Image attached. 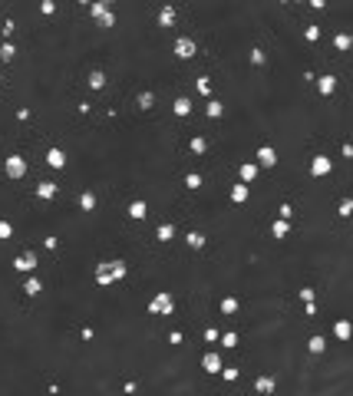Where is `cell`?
<instances>
[{
    "instance_id": "43",
    "label": "cell",
    "mask_w": 353,
    "mask_h": 396,
    "mask_svg": "<svg viewBox=\"0 0 353 396\" xmlns=\"http://www.w3.org/2000/svg\"><path fill=\"white\" fill-rule=\"evenodd\" d=\"M221 376L231 383V380H238V370H235V366H221Z\"/></svg>"
},
{
    "instance_id": "46",
    "label": "cell",
    "mask_w": 353,
    "mask_h": 396,
    "mask_svg": "<svg viewBox=\"0 0 353 396\" xmlns=\"http://www.w3.org/2000/svg\"><path fill=\"white\" fill-rule=\"evenodd\" d=\"M43 245H47L50 251H56V245H60V241H56V235H47V238H43Z\"/></svg>"
},
{
    "instance_id": "48",
    "label": "cell",
    "mask_w": 353,
    "mask_h": 396,
    "mask_svg": "<svg viewBox=\"0 0 353 396\" xmlns=\"http://www.w3.org/2000/svg\"><path fill=\"white\" fill-rule=\"evenodd\" d=\"M0 83H4V73H0Z\"/></svg>"
},
{
    "instance_id": "14",
    "label": "cell",
    "mask_w": 353,
    "mask_h": 396,
    "mask_svg": "<svg viewBox=\"0 0 353 396\" xmlns=\"http://www.w3.org/2000/svg\"><path fill=\"white\" fill-rule=\"evenodd\" d=\"M24 294H27V297H37V294H43V281L27 274V277H24Z\"/></svg>"
},
{
    "instance_id": "28",
    "label": "cell",
    "mask_w": 353,
    "mask_h": 396,
    "mask_svg": "<svg viewBox=\"0 0 353 396\" xmlns=\"http://www.w3.org/2000/svg\"><path fill=\"white\" fill-rule=\"evenodd\" d=\"M218 340H221V347H225V350H235L238 347V330H225Z\"/></svg>"
},
{
    "instance_id": "11",
    "label": "cell",
    "mask_w": 353,
    "mask_h": 396,
    "mask_svg": "<svg viewBox=\"0 0 353 396\" xmlns=\"http://www.w3.org/2000/svg\"><path fill=\"white\" fill-rule=\"evenodd\" d=\"M317 93H320V96H333V93H337V76H330V73H327V76H320V79H317Z\"/></svg>"
},
{
    "instance_id": "33",
    "label": "cell",
    "mask_w": 353,
    "mask_h": 396,
    "mask_svg": "<svg viewBox=\"0 0 353 396\" xmlns=\"http://www.w3.org/2000/svg\"><path fill=\"white\" fill-rule=\"evenodd\" d=\"M89 14H93V20H96V24H99L102 17L109 14V7H106V4H99V0H96V4H89Z\"/></svg>"
},
{
    "instance_id": "41",
    "label": "cell",
    "mask_w": 353,
    "mask_h": 396,
    "mask_svg": "<svg viewBox=\"0 0 353 396\" xmlns=\"http://www.w3.org/2000/svg\"><path fill=\"white\" fill-rule=\"evenodd\" d=\"M300 301H304V304H314L317 301V291H314V287H304V291H300Z\"/></svg>"
},
{
    "instance_id": "3",
    "label": "cell",
    "mask_w": 353,
    "mask_h": 396,
    "mask_svg": "<svg viewBox=\"0 0 353 396\" xmlns=\"http://www.w3.org/2000/svg\"><path fill=\"white\" fill-rule=\"evenodd\" d=\"M172 53L179 56V60H192V56L198 53V43H195L192 37H179V40L172 43Z\"/></svg>"
},
{
    "instance_id": "18",
    "label": "cell",
    "mask_w": 353,
    "mask_h": 396,
    "mask_svg": "<svg viewBox=\"0 0 353 396\" xmlns=\"http://www.w3.org/2000/svg\"><path fill=\"white\" fill-rule=\"evenodd\" d=\"M175 20H179L175 7H162L158 10V27H175Z\"/></svg>"
},
{
    "instance_id": "22",
    "label": "cell",
    "mask_w": 353,
    "mask_h": 396,
    "mask_svg": "<svg viewBox=\"0 0 353 396\" xmlns=\"http://www.w3.org/2000/svg\"><path fill=\"white\" fill-rule=\"evenodd\" d=\"M271 235H274V238H287L290 235V222H287V218H277V222L271 225Z\"/></svg>"
},
{
    "instance_id": "35",
    "label": "cell",
    "mask_w": 353,
    "mask_h": 396,
    "mask_svg": "<svg viewBox=\"0 0 353 396\" xmlns=\"http://www.w3.org/2000/svg\"><path fill=\"white\" fill-rule=\"evenodd\" d=\"M152 106H155V93H149V89L139 93V109H152Z\"/></svg>"
},
{
    "instance_id": "32",
    "label": "cell",
    "mask_w": 353,
    "mask_h": 396,
    "mask_svg": "<svg viewBox=\"0 0 353 396\" xmlns=\"http://www.w3.org/2000/svg\"><path fill=\"white\" fill-rule=\"evenodd\" d=\"M202 182H205V178L198 172H189V175H185V188H189V191H198V188H202Z\"/></svg>"
},
{
    "instance_id": "25",
    "label": "cell",
    "mask_w": 353,
    "mask_h": 396,
    "mask_svg": "<svg viewBox=\"0 0 353 396\" xmlns=\"http://www.w3.org/2000/svg\"><path fill=\"white\" fill-rule=\"evenodd\" d=\"M189 152H195V155H205V152H208V139H205V135H195V139L189 142Z\"/></svg>"
},
{
    "instance_id": "21",
    "label": "cell",
    "mask_w": 353,
    "mask_h": 396,
    "mask_svg": "<svg viewBox=\"0 0 353 396\" xmlns=\"http://www.w3.org/2000/svg\"><path fill=\"white\" fill-rule=\"evenodd\" d=\"M76 202H79V208H83V212H93V208L99 205V198H96L93 191H83V195H79Z\"/></svg>"
},
{
    "instance_id": "19",
    "label": "cell",
    "mask_w": 353,
    "mask_h": 396,
    "mask_svg": "<svg viewBox=\"0 0 353 396\" xmlns=\"http://www.w3.org/2000/svg\"><path fill=\"white\" fill-rule=\"evenodd\" d=\"M350 333H353L350 320H337V324H333V337H337V340H350Z\"/></svg>"
},
{
    "instance_id": "29",
    "label": "cell",
    "mask_w": 353,
    "mask_h": 396,
    "mask_svg": "<svg viewBox=\"0 0 353 396\" xmlns=\"http://www.w3.org/2000/svg\"><path fill=\"white\" fill-rule=\"evenodd\" d=\"M89 89H106V73H102V70L89 73Z\"/></svg>"
},
{
    "instance_id": "6",
    "label": "cell",
    "mask_w": 353,
    "mask_h": 396,
    "mask_svg": "<svg viewBox=\"0 0 353 396\" xmlns=\"http://www.w3.org/2000/svg\"><path fill=\"white\" fill-rule=\"evenodd\" d=\"M254 165H258L261 172H264V168H274V165H277V152H274V145H261V149H258V162H254Z\"/></svg>"
},
{
    "instance_id": "31",
    "label": "cell",
    "mask_w": 353,
    "mask_h": 396,
    "mask_svg": "<svg viewBox=\"0 0 353 396\" xmlns=\"http://www.w3.org/2000/svg\"><path fill=\"white\" fill-rule=\"evenodd\" d=\"M218 307H221V314H228V317H231V314H238V297H221V304H218Z\"/></svg>"
},
{
    "instance_id": "9",
    "label": "cell",
    "mask_w": 353,
    "mask_h": 396,
    "mask_svg": "<svg viewBox=\"0 0 353 396\" xmlns=\"http://www.w3.org/2000/svg\"><path fill=\"white\" fill-rule=\"evenodd\" d=\"M47 165L53 168V172H60V168H66V152L60 149V145H53V149L47 152Z\"/></svg>"
},
{
    "instance_id": "40",
    "label": "cell",
    "mask_w": 353,
    "mask_h": 396,
    "mask_svg": "<svg viewBox=\"0 0 353 396\" xmlns=\"http://www.w3.org/2000/svg\"><path fill=\"white\" fill-rule=\"evenodd\" d=\"M40 14L53 17V14H56V4H53V0H40Z\"/></svg>"
},
{
    "instance_id": "23",
    "label": "cell",
    "mask_w": 353,
    "mask_h": 396,
    "mask_svg": "<svg viewBox=\"0 0 353 396\" xmlns=\"http://www.w3.org/2000/svg\"><path fill=\"white\" fill-rule=\"evenodd\" d=\"M205 116H208V119H221V116H225V106H221L218 99H208V106H205Z\"/></svg>"
},
{
    "instance_id": "42",
    "label": "cell",
    "mask_w": 353,
    "mask_h": 396,
    "mask_svg": "<svg viewBox=\"0 0 353 396\" xmlns=\"http://www.w3.org/2000/svg\"><path fill=\"white\" fill-rule=\"evenodd\" d=\"M251 66H264V50H251Z\"/></svg>"
},
{
    "instance_id": "36",
    "label": "cell",
    "mask_w": 353,
    "mask_h": 396,
    "mask_svg": "<svg viewBox=\"0 0 353 396\" xmlns=\"http://www.w3.org/2000/svg\"><path fill=\"white\" fill-rule=\"evenodd\" d=\"M304 40H307V43H317V40H320V27H317V24L304 27Z\"/></svg>"
},
{
    "instance_id": "20",
    "label": "cell",
    "mask_w": 353,
    "mask_h": 396,
    "mask_svg": "<svg viewBox=\"0 0 353 396\" xmlns=\"http://www.w3.org/2000/svg\"><path fill=\"white\" fill-rule=\"evenodd\" d=\"M231 202H235V205H244V202H248V185H244V182H235V188H231Z\"/></svg>"
},
{
    "instance_id": "47",
    "label": "cell",
    "mask_w": 353,
    "mask_h": 396,
    "mask_svg": "<svg viewBox=\"0 0 353 396\" xmlns=\"http://www.w3.org/2000/svg\"><path fill=\"white\" fill-rule=\"evenodd\" d=\"M290 215H294V212H290V205L284 202V205H281V218H287V222H290Z\"/></svg>"
},
{
    "instance_id": "17",
    "label": "cell",
    "mask_w": 353,
    "mask_h": 396,
    "mask_svg": "<svg viewBox=\"0 0 353 396\" xmlns=\"http://www.w3.org/2000/svg\"><path fill=\"white\" fill-rule=\"evenodd\" d=\"M37 198H43V202H53V198H56V182H40V185H37Z\"/></svg>"
},
{
    "instance_id": "37",
    "label": "cell",
    "mask_w": 353,
    "mask_h": 396,
    "mask_svg": "<svg viewBox=\"0 0 353 396\" xmlns=\"http://www.w3.org/2000/svg\"><path fill=\"white\" fill-rule=\"evenodd\" d=\"M337 215H340V218H350V215H353V202H350V198H343V202L337 205Z\"/></svg>"
},
{
    "instance_id": "13",
    "label": "cell",
    "mask_w": 353,
    "mask_h": 396,
    "mask_svg": "<svg viewBox=\"0 0 353 396\" xmlns=\"http://www.w3.org/2000/svg\"><path fill=\"white\" fill-rule=\"evenodd\" d=\"M274 386H277V380H274V376H258V380H254V393H261V396L274 393Z\"/></svg>"
},
{
    "instance_id": "2",
    "label": "cell",
    "mask_w": 353,
    "mask_h": 396,
    "mask_svg": "<svg viewBox=\"0 0 353 396\" xmlns=\"http://www.w3.org/2000/svg\"><path fill=\"white\" fill-rule=\"evenodd\" d=\"M145 310H149V314H162V317H168V314H172V310H175V301H172V294H155V297H152V301L149 304H145Z\"/></svg>"
},
{
    "instance_id": "7",
    "label": "cell",
    "mask_w": 353,
    "mask_h": 396,
    "mask_svg": "<svg viewBox=\"0 0 353 396\" xmlns=\"http://www.w3.org/2000/svg\"><path fill=\"white\" fill-rule=\"evenodd\" d=\"M330 168H333V162H330L327 155H314V158H310V175H317V178L330 175Z\"/></svg>"
},
{
    "instance_id": "10",
    "label": "cell",
    "mask_w": 353,
    "mask_h": 396,
    "mask_svg": "<svg viewBox=\"0 0 353 396\" xmlns=\"http://www.w3.org/2000/svg\"><path fill=\"white\" fill-rule=\"evenodd\" d=\"M258 175H261V168H258V165H254V162H244V165H241V168H238V178H241V182H244V185H251V182H254V178H258Z\"/></svg>"
},
{
    "instance_id": "24",
    "label": "cell",
    "mask_w": 353,
    "mask_h": 396,
    "mask_svg": "<svg viewBox=\"0 0 353 396\" xmlns=\"http://www.w3.org/2000/svg\"><path fill=\"white\" fill-rule=\"evenodd\" d=\"M185 245L195 248V251H202V248H205V235H202V231H189V235H185Z\"/></svg>"
},
{
    "instance_id": "27",
    "label": "cell",
    "mask_w": 353,
    "mask_h": 396,
    "mask_svg": "<svg viewBox=\"0 0 353 396\" xmlns=\"http://www.w3.org/2000/svg\"><path fill=\"white\" fill-rule=\"evenodd\" d=\"M333 47H337L340 53H346V50L353 47V37H350V33H337V37H333Z\"/></svg>"
},
{
    "instance_id": "4",
    "label": "cell",
    "mask_w": 353,
    "mask_h": 396,
    "mask_svg": "<svg viewBox=\"0 0 353 396\" xmlns=\"http://www.w3.org/2000/svg\"><path fill=\"white\" fill-rule=\"evenodd\" d=\"M4 172H7V178H24V175H27V158L24 155H7Z\"/></svg>"
},
{
    "instance_id": "1",
    "label": "cell",
    "mask_w": 353,
    "mask_h": 396,
    "mask_svg": "<svg viewBox=\"0 0 353 396\" xmlns=\"http://www.w3.org/2000/svg\"><path fill=\"white\" fill-rule=\"evenodd\" d=\"M129 277V264L126 261H102L96 264V284L99 287H109V284H119Z\"/></svg>"
},
{
    "instance_id": "16",
    "label": "cell",
    "mask_w": 353,
    "mask_h": 396,
    "mask_svg": "<svg viewBox=\"0 0 353 396\" xmlns=\"http://www.w3.org/2000/svg\"><path fill=\"white\" fill-rule=\"evenodd\" d=\"M145 215H149V205H145L142 198H135L132 205H129V218H132V222H142Z\"/></svg>"
},
{
    "instance_id": "30",
    "label": "cell",
    "mask_w": 353,
    "mask_h": 396,
    "mask_svg": "<svg viewBox=\"0 0 353 396\" xmlns=\"http://www.w3.org/2000/svg\"><path fill=\"white\" fill-rule=\"evenodd\" d=\"M307 350H310L314 356H320L323 350H327V340H323V337H310V340H307Z\"/></svg>"
},
{
    "instance_id": "38",
    "label": "cell",
    "mask_w": 353,
    "mask_h": 396,
    "mask_svg": "<svg viewBox=\"0 0 353 396\" xmlns=\"http://www.w3.org/2000/svg\"><path fill=\"white\" fill-rule=\"evenodd\" d=\"M10 238H14V225L0 218V241H10Z\"/></svg>"
},
{
    "instance_id": "15",
    "label": "cell",
    "mask_w": 353,
    "mask_h": 396,
    "mask_svg": "<svg viewBox=\"0 0 353 396\" xmlns=\"http://www.w3.org/2000/svg\"><path fill=\"white\" fill-rule=\"evenodd\" d=\"M172 112H175V116H179V119H189V116H192V99H185V96H179V99H175V103H172Z\"/></svg>"
},
{
    "instance_id": "45",
    "label": "cell",
    "mask_w": 353,
    "mask_h": 396,
    "mask_svg": "<svg viewBox=\"0 0 353 396\" xmlns=\"http://www.w3.org/2000/svg\"><path fill=\"white\" fill-rule=\"evenodd\" d=\"M79 337H83V340H93V337H96V330H93V327H83V330H79Z\"/></svg>"
},
{
    "instance_id": "26",
    "label": "cell",
    "mask_w": 353,
    "mask_h": 396,
    "mask_svg": "<svg viewBox=\"0 0 353 396\" xmlns=\"http://www.w3.org/2000/svg\"><path fill=\"white\" fill-rule=\"evenodd\" d=\"M14 56H17V47L10 43V40H4V43H0V63H10Z\"/></svg>"
},
{
    "instance_id": "39",
    "label": "cell",
    "mask_w": 353,
    "mask_h": 396,
    "mask_svg": "<svg viewBox=\"0 0 353 396\" xmlns=\"http://www.w3.org/2000/svg\"><path fill=\"white\" fill-rule=\"evenodd\" d=\"M202 337H205V343H218L221 330H218V327H208V330H202Z\"/></svg>"
},
{
    "instance_id": "12",
    "label": "cell",
    "mask_w": 353,
    "mask_h": 396,
    "mask_svg": "<svg viewBox=\"0 0 353 396\" xmlns=\"http://www.w3.org/2000/svg\"><path fill=\"white\" fill-rule=\"evenodd\" d=\"M175 235H179L175 225H155V241H158V245H168Z\"/></svg>"
},
{
    "instance_id": "5",
    "label": "cell",
    "mask_w": 353,
    "mask_h": 396,
    "mask_svg": "<svg viewBox=\"0 0 353 396\" xmlns=\"http://www.w3.org/2000/svg\"><path fill=\"white\" fill-rule=\"evenodd\" d=\"M37 264H40V258L33 251H24V254H17V258H14V268L20 271V274H33Z\"/></svg>"
},
{
    "instance_id": "34",
    "label": "cell",
    "mask_w": 353,
    "mask_h": 396,
    "mask_svg": "<svg viewBox=\"0 0 353 396\" xmlns=\"http://www.w3.org/2000/svg\"><path fill=\"white\" fill-rule=\"evenodd\" d=\"M195 89H198V93H202V96H208V99H212V79H208V76H198Z\"/></svg>"
},
{
    "instance_id": "8",
    "label": "cell",
    "mask_w": 353,
    "mask_h": 396,
    "mask_svg": "<svg viewBox=\"0 0 353 396\" xmlns=\"http://www.w3.org/2000/svg\"><path fill=\"white\" fill-rule=\"evenodd\" d=\"M221 366H225V360H221V353H215V350L202 356V370L205 373H212V376H215V373H221Z\"/></svg>"
},
{
    "instance_id": "44",
    "label": "cell",
    "mask_w": 353,
    "mask_h": 396,
    "mask_svg": "<svg viewBox=\"0 0 353 396\" xmlns=\"http://www.w3.org/2000/svg\"><path fill=\"white\" fill-rule=\"evenodd\" d=\"M182 340H185V333H182V330H172V333H168V343H175V347H179Z\"/></svg>"
}]
</instances>
